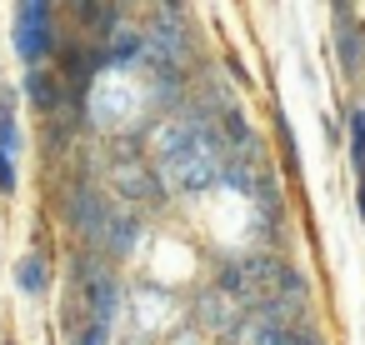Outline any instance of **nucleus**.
I'll use <instances>...</instances> for the list:
<instances>
[{"mask_svg":"<svg viewBox=\"0 0 365 345\" xmlns=\"http://www.w3.org/2000/svg\"><path fill=\"white\" fill-rule=\"evenodd\" d=\"M220 135H225V145L230 150H240L245 140H250V120H245V110L230 101V105H220Z\"/></svg>","mask_w":365,"mask_h":345,"instance_id":"14","label":"nucleus"},{"mask_svg":"<svg viewBox=\"0 0 365 345\" xmlns=\"http://www.w3.org/2000/svg\"><path fill=\"white\" fill-rule=\"evenodd\" d=\"M330 46H335V61H340V71L355 81V76L365 71V31H360V21H355V11H335Z\"/></svg>","mask_w":365,"mask_h":345,"instance_id":"5","label":"nucleus"},{"mask_svg":"<svg viewBox=\"0 0 365 345\" xmlns=\"http://www.w3.org/2000/svg\"><path fill=\"white\" fill-rule=\"evenodd\" d=\"M106 215H110V205L101 200L96 185H71V195H66V220H71V230H81L91 245H101Z\"/></svg>","mask_w":365,"mask_h":345,"instance_id":"4","label":"nucleus"},{"mask_svg":"<svg viewBox=\"0 0 365 345\" xmlns=\"http://www.w3.org/2000/svg\"><path fill=\"white\" fill-rule=\"evenodd\" d=\"M250 205H255V225H260V235L280 230V220H285V195H280V175H275L270 165H260L255 190H250Z\"/></svg>","mask_w":365,"mask_h":345,"instance_id":"6","label":"nucleus"},{"mask_svg":"<svg viewBox=\"0 0 365 345\" xmlns=\"http://www.w3.org/2000/svg\"><path fill=\"white\" fill-rule=\"evenodd\" d=\"M230 300H235V295H225L220 285H215V290H200V295H195V320H200L205 330H215L220 340L235 345L240 335H250V315L230 310Z\"/></svg>","mask_w":365,"mask_h":345,"instance_id":"2","label":"nucleus"},{"mask_svg":"<svg viewBox=\"0 0 365 345\" xmlns=\"http://www.w3.org/2000/svg\"><path fill=\"white\" fill-rule=\"evenodd\" d=\"M16 180H21V175H16V150L0 145V190L11 195V190H16Z\"/></svg>","mask_w":365,"mask_h":345,"instance_id":"18","label":"nucleus"},{"mask_svg":"<svg viewBox=\"0 0 365 345\" xmlns=\"http://www.w3.org/2000/svg\"><path fill=\"white\" fill-rule=\"evenodd\" d=\"M280 290H285V295H295V300H305V275H300L295 265H285V280H280Z\"/></svg>","mask_w":365,"mask_h":345,"instance_id":"20","label":"nucleus"},{"mask_svg":"<svg viewBox=\"0 0 365 345\" xmlns=\"http://www.w3.org/2000/svg\"><path fill=\"white\" fill-rule=\"evenodd\" d=\"M6 345H11V340H6Z\"/></svg>","mask_w":365,"mask_h":345,"instance_id":"22","label":"nucleus"},{"mask_svg":"<svg viewBox=\"0 0 365 345\" xmlns=\"http://www.w3.org/2000/svg\"><path fill=\"white\" fill-rule=\"evenodd\" d=\"M275 125H280V145H285V170H290V180H300V150H295V135H290L285 115H275Z\"/></svg>","mask_w":365,"mask_h":345,"instance_id":"17","label":"nucleus"},{"mask_svg":"<svg viewBox=\"0 0 365 345\" xmlns=\"http://www.w3.org/2000/svg\"><path fill=\"white\" fill-rule=\"evenodd\" d=\"M115 190L125 195V200H140V205H165L170 200V190H165V170H155V165H140V160H125V165H115Z\"/></svg>","mask_w":365,"mask_h":345,"instance_id":"3","label":"nucleus"},{"mask_svg":"<svg viewBox=\"0 0 365 345\" xmlns=\"http://www.w3.org/2000/svg\"><path fill=\"white\" fill-rule=\"evenodd\" d=\"M11 41H16L21 66H46L51 56H61V36H56V0H16Z\"/></svg>","mask_w":365,"mask_h":345,"instance_id":"1","label":"nucleus"},{"mask_svg":"<svg viewBox=\"0 0 365 345\" xmlns=\"http://www.w3.org/2000/svg\"><path fill=\"white\" fill-rule=\"evenodd\" d=\"M0 145H6V150H21V125H16L11 101H0Z\"/></svg>","mask_w":365,"mask_h":345,"instance_id":"16","label":"nucleus"},{"mask_svg":"<svg viewBox=\"0 0 365 345\" xmlns=\"http://www.w3.org/2000/svg\"><path fill=\"white\" fill-rule=\"evenodd\" d=\"M245 265H250V280H255L260 300H265V295H280V280H285V260H275V255H265V250H260V255H250Z\"/></svg>","mask_w":365,"mask_h":345,"instance_id":"11","label":"nucleus"},{"mask_svg":"<svg viewBox=\"0 0 365 345\" xmlns=\"http://www.w3.org/2000/svg\"><path fill=\"white\" fill-rule=\"evenodd\" d=\"M135 245H140V220H135V215H125V210H110V215H106V230H101V245H96V250H101L106 260H125Z\"/></svg>","mask_w":365,"mask_h":345,"instance_id":"8","label":"nucleus"},{"mask_svg":"<svg viewBox=\"0 0 365 345\" xmlns=\"http://www.w3.org/2000/svg\"><path fill=\"white\" fill-rule=\"evenodd\" d=\"M86 295V310H91V320L96 325H106V330H115V310H120V280H115V270H96V280L81 290Z\"/></svg>","mask_w":365,"mask_h":345,"instance_id":"7","label":"nucleus"},{"mask_svg":"<svg viewBox=\"0 0 365 345\" xmlns=\"http://www.w3.org/2000/svg\"><path fill=\"white\" fill-rule=\"evenodd\" d=\"M215 285H220L225 295H235V300H260V290H255V280H250V265H245V260H220Z\"/></svg>","mask_w":365,"mask_h":345,"instance_id":"10","label":"nucleus"},{"mask_svg":"<svg viewBox=\"0 0 365 345\" xmlns=\"http://www.w3.org/2000/svg\"><path fill=\"white\" fill-rule=\"evenodd\" d=\"M250 345H290V330H285V325H265V320H250Z\"/></svg>","mask_w":365,"mask_h":345,"instance_id":"15","label":"nucleus"},{"mask_svg":"<svg viewBox=\"0 0 365 345\" xmlns=\"http://www.w3.org/2000/svg\"><path fill=\"white\" fill-rule=\"evenodd\" d=\"M355 200H360V215H365V180H360V190H355Z\"/></svg>","mask_w":365,"mask_h":345,"instance_id":"21","label":"nucleus"},{"mask_svg":"<svg viewBox=\"0 0 365 345\" xmlns=\"http://www.w3.org/2000/svg\"><path fill=\"white\" fill-rule=\"evenodd\" d=\"M61 6H66L71 16H81V26H91V21H96V11H101V0H61Z\"/></svg>","mask_w":365,"mask_h":345,"instance_id":"19","label":"nucleus"},{"mask_svg":"<svg viewBox=\"0 0 365 345\" xmlns=\"http://www.w3.org/2000/svg\"><path fill=\"white\" fill-rule=\"evenodd\" d=\"M345 130H350V165L365 180V105H350L345 110Z\"/></svg>","mask_w":365,"mask_h":345,"instance_id":"13","label":"nucleus"},{"mask_svg":"<svg viewBox=\"0 0 365 345\" xmlns=\"http://www.w3.org/2000/svg\"><path fill=\"white\" fill-rule=\"evenodd\" d=\"M16 285H21V295H41V290L51 285V270H46V255H41V250H31V255L16 265Z\"/></svg>","mask_w":365,"mask_h":345,"instance_id":"12","label":"nucleus"},{"mask_svg":"<svg viewBox=\"0 0 365 345\" xmlns=\"http://www.w3.org/2000/svg\"><path fill=\"white\" fill-rule=\"evenodd\" d=\"M21 96L41 110V115H61V86H56V76L51 71H41V66H26V81H21Z\"/></svg>","mask_w":365,"mask_h":345,"instance_id":"9","label":"nucleus"}]
</instances>
